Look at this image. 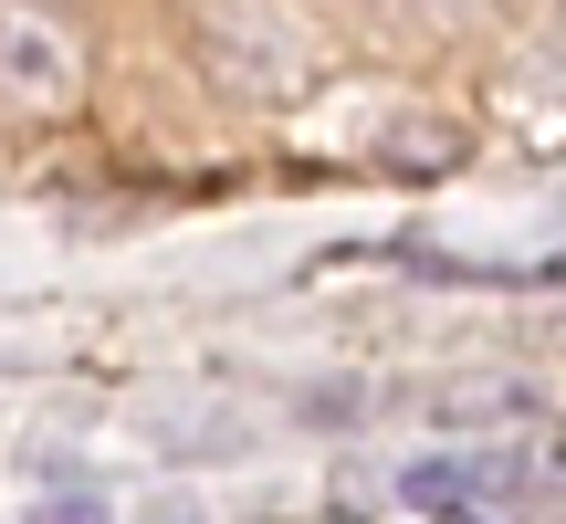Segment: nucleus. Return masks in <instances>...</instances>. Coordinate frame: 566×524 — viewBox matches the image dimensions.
I'll return each mask as SVG.
<instances>
[{
    "label": "nucleus",
    "mask_w": 566,
    "mask_h": 524,
    "mask_svg": "<svg viewBox=\"0 0 566 524\" xmlns=\"http://www.w3.org/2000/svg\"><path fill=\"white\" fill-rule=\"evenodd\" d=\"M74 95V42L42 11H0V105H63Z\"/></svg>",
    "instance_id": "obj_1"
},
{
    "label": "nucleus",
    "mask_w": 566,
    "mask_h": 524,
    "mask_svg": "<svg viewBox=\"0 0 566 524\" xmlns=\"http://www.w3.org/2000/svg\"><path fill=\"white\" fill-rule=\"evenodd\" d=\"M32 524H105V504H95V493H84V504H74V493H63V504H42Z\"/></svg>",
    "instance_id": "obj_2"
}]
</instances>
